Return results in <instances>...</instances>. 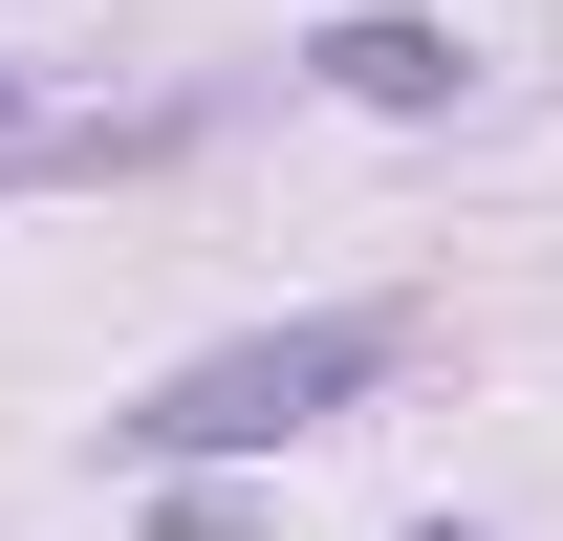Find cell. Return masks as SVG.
<instances>
[{"mask_svg":"<svg viewBox=\"0 0 563 541\" xmlns=\"http://www.w3.org/2000/svg\"><path fill=\"white\" fill-rule=\"evenodd\" d=\"M347 390H390V303H303V325H261V346H217V368H174V390L131 411V455H282V433H325Z\"/></svg>","mask_w":563,"mask_h":541,"instance_id":"cell-1","label":"cell"},{"mask_svg":"<svg viewBox=\"0 0 563 541\" xmlns=\"http://www.w3.org/2000/svg\"><path fill=\"white\" fill-rule=\"evenodd\" d=\"M303 66L347 87V109H455V22H325Z\"/></svg>","mask_w":563,"mask_h":541,"instance_id":"cell-2","label":"cell"},{"mask_svg":"<svg viewBox=\"0 0 563 541\" xmlns=\"http://www.w3.org/2000/svg\"><path fill=\"white\" fill-rule=\"evenodd\" d=\"M433 541H455V520H433Z\"/></svg>","mask_w":563,"mask_h":541,"instance_id":"cell-3","label":"cell"}]
</instances>
